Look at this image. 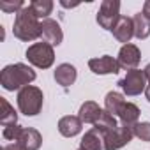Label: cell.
<instances>
[{
	"label": "cell",
	"instance_id": "cell-7",
	"mask_svg": "<svg viewBox=\"0 0 150 150\" xmlns=\"http://www.w3.org/2000/svg\"><path fill=\"white\" fill-rule=\"evenodd\" d=\"M145 72L139 69H132L127 72V76L124 80L118 81V87L127 94V96H138L141 94V90H145Z\"/></svg>",
	"mask_w": 150,
	"mask_h": 150
},
{
	"label": "cell",
	"instance_id": "cell-5",
	"mask_svg": "<svg viewBox=\"0 0 150 150\" xmlns=\"http://www.w3.org/2000/svg\"><path fill=\"white\" fill-rule=\"evenodd\" d=\"M118 20H120V2H117V0H104L97 13V23L106 30H113Z\"/></svg>",
	"mask_w": 150,
	"mask_h": 150
},
{
	"label": "cell",
	"instance_id": "cell-24",
	"mask_svg": "<svg viewBox=\"0 0 150 150\" xmlns=\"http://www.w3.org/2000/svg\"><path fill=\"white\" fill-rule=\"evenodd\" d=\"M0 9L6 11V13H20L23 9V2H20V0H16V2H0Z\"/></svg>",
	"mask_w": 150,
	"mask_h": 150
},
{
	"label": "cell",
	"instance_id": "cell-16",
	"mask_svg": "<svg viewBox=\"0 0 150 150\" xmlns=\"http://www.w3.org/2000/svg\"><path fill=\"white\" fill-rule=\"evenodd\" d=\"M101 113H103V110H101L96 103L88 101V103H85V104L81 106V110H80V118H81V122H85V124H94V125H96V122L99 120Z\"/></svg>",
	"mask_w": 150,
	"mask_h": 150
},
{
	"label": "cell",
	"instance_id": "cell-12",
	"mask_svg": "<svg viewBox=\"0 0 150 150\" xmlns=\"http://www.w3.org/2000/svg\"><path fill=\"white\" fill-rule=\"evenodd\" d=\"M111 32L120 42H129L131 37L134 35V21L127 16H120V20L117 21V25L113 27Z\"/></svg>",
	"mask_w": 150,
	"mask_h": 150
},
{
	"label": "cell",
	"instance_id": "cell-6",
	"mask_svg": "<svg viewBox=\"0 0 150 150\" xmlns=\"http://www.w3.org/2000/svg\"><path fill=\"white\" fill-rule=\"evenodd\" d=\"M132 136H134L132 127L124 125V124L117 125L113 131H108L104 134V148L106 150H118L124 145H127L132 139Z\"/></svg>",
	"mask_w": 150,
	"mask_h": 150
},
{
	"label": "cell",
	"instance_id": "cell-3",
	"mask_svg": "<svg viewBox=\"0 0 150 150\" xmlns=\"http://www.w3.org/2000/svg\"><path fill=\"white\" fill-rule=\"evenodd\" d=\"M18 106L27 117H34L42 108V92L37 87H25L18 94Z\"/></svg>",
	"mask_w": 150,
	"mask_h": 150
},
{
	"label": "cell",
	"instance_id": "cell-20",
	"mask_svg": "<svg viewBox=\"0 0 150 150\" xmlns=\"http://www.w3.org/2000/svg\"><path fill=\"white\" fill-rule=\"evenodd\" d=\"M115 127H117V120H115V117H113L111 113H108L106 110H103L99 120L96 122V129H99L103 134H106L108 131H113Z\"/></svg>",
	"mask_w": 150,
	"mask_h": 150
},
{
	"label": "cell",
	"instance_id": "cell-18",
	"mask_svg": "<svg viewBox=\"0 0 150 150\" xmlns=\"http://www.w3.org/2000/svg\"><path fill=\"white\" fill-rule=\"evenodd\" d=\"M132 21H134V35L138 39H145L150 35V20L143 13H138L132 18Z\"/></svg>",
	"mask_w": 150,
	"mask_h": 150
},
{
	"label": "cell",
	"instance_id": "cell-26",
	"mask_svg": "<svg viewBox=\"0 0 150 150\" xmlns=\"http://www.w3.org/2000/svg\"><path fill=\"white\" fill-rule=\"evenodd\" d=\"M4 150H23L21 146H18V145H6L4 146Z\"/></svg>",
	"mask_w": 150,
	"mask_h": 150
},
{
	"label": "cell",
	"instance_id": "cell-13",
	"mask_svg": "<svg viewBox=\"0 0 150 150\" xmlns=\"http://www.w3.org/2000/svg\"><path fill=\"white\" fill-rule=\"evenodd\" d=\"M81 118L80 117H64L60 122H58V131H60V134L62 136H67V138H71V136H76L80 131H81Z\"/></svg>",
	"mask_w": 150,
	"mask_h": 150
},
{
	"label": "cell",
	"instance_id": "cell-14",
	"mask_svg": "<svg viewBox=\"0 0 150 150\" xmlns=\"http://www.w3.org/2000/svg\"><path fill=\"white\" fill-rule=\"evenodd\" d=\"M103 143H104L103 132L94 127V129H90L83 136V139H81V150H101Z\"/></svg>",
	"mask_w": 150,
	"mask_h": 150
},
{
	"label": "cell",
	"instance_id": "cell-19",
	"mask_svg": "<svg viewBox=\"0 0 150 150\" xmlns=\"http://www.w3.org/2000/svg\"><path fill=\"white\" fill-rule=\"evenodd\" d=\"M0 104H2V115H0V122H2V125H6V127L7 125H14L16 120H18V117H16L13 106L4 97H0Z\"/></svg>",
	"mask_w": 150,
	"mask_h": 150
},
{
	"label": "cell",
	"instance_id": "cell-8",
	"mask_svg": "<svg viewBox=\"0 0 150 150\" xmlns=\"http://www.w3.org/2000/svg\"><path fill=\"white\" fill-rule=\"evenodd\" d=\"M88 67L96 74H117L120 71L118 60H115L110 55H104V57H99V58H92L88 62Z\"/></svg>",
	"mask_w": 150,
	"mask_h": 150
},
{
	"label": "cell",
	"instance_id": "cell-17",
	"mask_svg": "<svg viewBox=\"0 0 150 150\" xmlns=\"http://www.w3.org/2000/svg\"><path fill=\"white\" fill-rule=\"evenodd\" d=\"M118 117H120V120H122L124 125L132 127L134 124H138L136 120H138V117H139V110H138V106L132 104V103H124V106H122L120 111H118Z\"/></svg>",
	"mask_w": 150,
	"mask_h": 150
},
{
	"label": "cell",
	"instance_id": "cell-4",
	"mask_svg": "<svg viewBox=\"0 0 150 150\" xmlns=\"http://www.w3.org/2000/svg\"><path fill=\"white\" fill-rule=\"evenodd\" d=\"M27 58L35 67L48 69L53 64V60H55V53H53L51 44H48V42H35V44H32L27 50Z\"/></svg>",
	"mask_w": 150,
	"mask_h": 150
},
{
	"label": "cell",
	"instance_id": "cell-1",
	"mask_svg": "<svg viewBox=\"0 0 150 150\" xmlns=\"http://www.w3.org/2000/svg\"><path fill=\"white\" fill-rule=\"evenodd\" d=\"M34 80H35V72L25 64L7 65V67H4L2 74H0V81H2V87L6 90H16L20 87L25 88Z\"/></svg>",
	"mask_w": 150,
	"mask_h": 150
},
{
	"label": "cell",
	"instance_id": "cell-11",
	"mask_svg": "<svg viewBox=\"0 0 150 150\" xmlns=\"http://www.w3.org/2000/svg\"><path fill=\"white\" fill-rule=\"evenodd\" d=\"M41 134L35 129H23L20 131L18 138H16V145L21 146L23 150H37L41 146Z\"/></svg>",
	"mask_w": 150,
	"mask_h": 150
},
{
	"label": "cell",
	"instance_id": "cell-23",
	"mask_svg": "<svg viewBox=\"0 0 150 150\" xmlns=\"http://www.w3.org/2000/svg\"><path fill=\"white\" fill-rule=\"evenodd\" d=\"M132 132H134V136H138L139 139L150 141V124H148V122L134 124V125H132Z\"/></svg>",
	"mask_w": 150,
	"mask_h": 150
},
{
	"label": "cell",
	"instance_id": "cell-2",
	"mask_svg": "<svg viewBox=\"0 0 150 150\" xmlns=\"http://www.w3.org/2000/svg\"><path fill=\"white\" fill-rule=\"evenodd\" d=\"M14 35L21 41H34L37 37L42 35V28L41 23L37 21V16L32 13L30 7H23L14 20V28H13Z\"/></svg>",
	"mask_w": 150,
	"mask_h": 150
},
{
	"label": "cell",
	"instance_id": "cell-15",
	"mask_svg": "<svg viewBox=\"0 0 150 150\" xmlns=\"http://www.w3.org/2000/svg\"><path fill=\"white\" fill-rule=\"evenodd\" d=\"M55 80L62 85V87H69L74 83L76 80V69H74L71 64H62L57 67L55 71Z\"/></svg>",
	"mask_w": 150,
	"mask_h": 150
},
{
	"label": "cell",
	"instance_id": "cell-27",
	"mask_svg": "<svg viewBox=\"0 0 150 150\" xmlns=\"http://www.w3.org/2000/svg\"><path fill=\"white\" fill-rule=\"evenodd\" d=\"M143 72H145V78H146V80L150 81V64H148V65L145 67V71H143Z\"/></svg>",
	"mask_w": 150,
	"mask_h": 150
},
{
	"label": "cell",
	"instance_id": "cell-25",
	"mask_svg": "<svg viewBox=\"0 0 150 150\" xmlns=\"http://www.w3.org/2000/svg\"><path fill=\"white\" fill-rule=\"evenodd\" d=\"M143 14L150 20V2H145V6H143Z\"/></svg>",
	"mask_w": 150,
	"mask_h": 150
},
{
	"label": "cell",
	"instance_id": "cell-22",
	"mask_svg": "<svg viewBox=\"0 0 150 150\" xmlns=\"http://www.w3.org/2000/svg\"><path fill=\"white\" fill-rule=\"evenodd\" d=\"M28 7L32 9V13L37 18H46L48 14H51L53 2H50V0H35V2H32Z\"/></svg>",
	"mask_w": 150,
	"mask_h": 150
},
{
	"label": "cell",
	"instance_id": "cell-10",
	"mask_svg": "<svg viewBox=\"0 0 150 150\" xmlns=\"http://www.w3.org/2000/svg\"><path fill=\"white\" fill-rule=\"evenodd\" d=\"M139 64V50L134 44H124L118 53V65L132 71Z\"/></svg>",
	"mask_w": 150,
	"mask_h": 150
},
{
	"label": "cell",
	"instance_id": "cell-28",
	"mask_svg": "<svg viewBox=\"0 0 150 150\" xmlns=\"http://www.w3.org/2000/svg\"><path fill=\"white\" fill-rule=\"evenodd\" d=\"M145 96H146V99H148V101H150V85H148V87H146V90H145Z\"/></svg>",
	"mask_w": 150,
	"mask_h": 150
},
{
	"label": "cell",
	"instance_id": "cell-9",
	"mask_svg": "<svg viewBox=\"0 0 150 150\" xmlns=\"http://www.w3.org/2000/svg\"><path fill=\"white\" fill-rule=\"evenodd\" d=\"M41 28H42V35H41V37L44 39V42H48V44H51V46H55V44H60V42H62L64 34H62L60 25H58L55 20L46 18V20L41 23Z\"/></svg>",
	"mask_w": 150,
	"mask_h": 150
},
{
	"label": "cell",
	"instance_id": "cell-21",
	"mask_svg": "<svg viewBox=\"0 0 150 150\" xmlns=\"http://www.w3.org/2000/svg\"><path fill=\"white\" fill-rule=\"evenodd\" d=\"M124 97L118 94V92H110L106 96V111L111 113V115H118L120 108L124 106Z\"/></svg>",
	"mask_w": 150,
	"mask_h": 150
}]
</instances>
